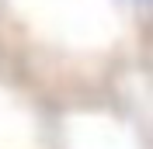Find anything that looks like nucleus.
<instances>
[{
  "label": "nucleus",
  "mask_w": 153,
  "mask_h": 149,
  "mask_svg": "<svg viewBox=\"0 0 153 149\" xmlns=\"http://www.w3.org/2000/svg\"><path fill=\"white\" fill-rule=\"evenodd\" d=\"M136 4H143V7H153V0H136Z\"/></svg>",
  "instance_id": "1"
}]
</instances>
